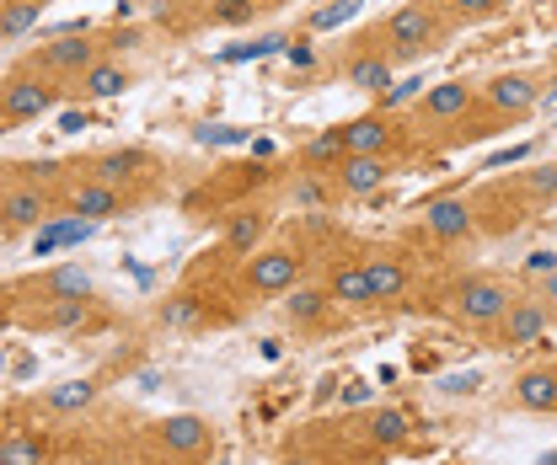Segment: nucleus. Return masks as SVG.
<instances>
[{
    "label": "nucleus",
    "mask_w": 557,
    "mask_h": 465,
    "mask_svg": "<svg viewBox=\"0 0 557 465\" xmlns=\"http://www.w3.org/2000/svg\"><path fill=\"white\" fill-rule=\"evenodd\" d=\"M434 305L445 311V322H450V327L487 337L498 322H504V311L515 305V284H509V278H498V273L472 267V273H456V278L434 294Z\"/></svg>",
    "instance_id": "f257e3e1"
},
{
    "label": "nucleus",
    "mask_w": 557,
    "mask_h": 465,
    "mask_svg": "<svg viewBox=\"0 0 557 465\" xmlns=\"http://www.w3.org/2000/svg\"><path fill=\"white\" fill-rule=\"evenodd\" d=\"M135 38H139L135 27H124V33H97V27L75 22V27H60L49 43H38V49L27 54V65L54 75V80H65V86H75L97 60H108L113 49H129Z\"/></svg>",
    "instance_id": "f03ea898"
},
{
    "label": "nucleus",
    "mask_w": 557,
    "mask_h": 465,
    "mask_svg": "<svg viewBox=\"0 0 557 465\" xmlns=\"http://www.w3.org/2000/svg\"><path fill=\"white\" fill-rule=\"evenodd\" d=\"M450 33H456V27H450V16H445L434 0H403V5L381 22V43H386V54L403 70L418 65V60H429V54H440Z\"/></svg>",
    "instance_id": "7ed1b4c3"
},
{
    "label": "nucleus",
    "mask_w": 557,
    "mask_h": 465,
    "mask_svg": "<svg viewBox=\"0 0 557 465\" xmlns=\"http://www.w3.org/2000/svg\"><path fill=\"white\" fill-rule=\"evenodd\" d=\"M60 199H65V188H49L44 177H33V172H22L11 161L5 166V193H0V230H5V241H22L27 230L49 225Z\"/></svg>",
    "instance_id": "20e7f679"
},
{
    "label": "nucleus",
    "mask_w": 557,
    "mask_h": 465,
    "mask_svg": "<svg viewBox=\"0 0 557 465\" xmlns=\"http://www.w3.org/2000/svg\"><path fill=\"white\" fill-rule=\"evenodd\" d=\"M214 444H220V433L199 412H166L145 428V450L161 465H205L214 455Z\"/></svg>",
    "instance_id": "39448f33"
},
{
    "label": "nucleus",
    "mask_w": 557,
    "mask_h": 465,
    "mask_svg": "<svg viewBox=\"0 0 557 465\" xmlns=\"http://www.w3.org/2000/svg\"><path fill=\"white\" fill-rule=\"evenodd\" d=\"M65 97H70L65 80H54V75H44V70H33L22 60V65H11L5 86H0V124H5V134L22 129V124H38V118H49Z\"/></svg>",
    "instance_id": "423d86ee"
},
{
    "label": "nucleus",
    "mask_w": 557,
    "mask_h": 465,
    "mask_svg": "<svg viewBox=\"0 0 557 465\" xmlns=\"http://www.w3.org/2000/svg\"><path fill=\"white\" fill-rule=\"evenodd\" d=\"M472 214H478V236L504 241V236H515V230H525L536 219V203L520 193L515 177H493V183H483L472 193Z\"/></svg>",
    "instance_id": "0eeeda50"
},
{
    "label": "nucleus",
    "mask_w": 557,
    "mask_h": 465,
    "mask_svg": "<svg viewBox=\"0 0 557 465\" xmlns=\"http://www.w3.org/2000/svg\"><path fill=\"white\" fill-rule=\"evenodd\" d=\"M397 60L386 54V43H381V22L370 27V33H359L354 43L344 49V60H338V75H344V86L354 91H364V97H386L392 86H397Z\"/></svg>",
    "instance_id": "6e6552de"
},
{
    "label": "nucleus",
    "mask_w": 557,
    "mask_h": 465,
    "mask_svg": "<svg viewBox=\"0 0 557 465\" xmlns=\"http://www.w3.org/2000/svg\"><path fill=\"white\" fill-rule=\"evenodd\" d=\"M344 139H348V155H392V161H403L408 150H418L413 124H403V118L386 113V108H370V113L348 118Z\"/></svg>",
    "instance_id": "1a4fd4ad"
},
{
    "label": "nucleus",
    "mask_w": 557,
    "mask_h": 465,
    "mask_svg": "<svg viewBox=\"0 0 557 465\" xmlns=\"http://www.w3.org/2000/svg\"><path fill=\"white\" fill-rule=\"evenodd\" d=\"M306 278V252L300 247H263L242 263V289L258 300H284Z\"/></svg>",
    "instance_id": "9d476101"
},
{
    "label": "nucleus",
    "mask_w": 557,
    "mask_h": 465,
    "mask_svg": "<svg viewBox=\"0 0 557 465\" xmlns=\"http://www.w3.org/2000/svg\"><path fill=\"white\" fill-rule=\"evenodd\" d=\"M418 236L434 247H461L478 241V214H472V193H434L418 203Z\"/></svg>",
    "instance_id": "9b49d317"
},
{
    "label": "nucleus",
    "mask_w": 557,
    "mask_h": 465,
    "mask_svg": "<svg viewBox=\"0 0 557 465\" xmlns=\"http://www.w3.org/2000/svg\"><path fill=\"white\" fill-rule=\"evenodd\" d=\"M478 97H483L478 80H440V86H429L413 102V118H408V124L418 129V139H429V134L450 129L456 118H467V113L478 108Z\"/></svg>",
    "instance_id": "f8f14e48"
},
{
    "label": "nucleus",
    "mask_w": 557,
    "mask_h": 465,
    "mask_svg": "<svg viewBox=\"0 0 557 465\" xmlns=\"http://www.w3.org/2000/svg\"><path fill=\"white\" fill-rule=\"evenodd\" d=\"M542 86H547V75H536V70H498L483 80V108L504 113L509 124H525L542 113Z\"/></svg>",
    "instance_id": "ddd939ff"
},
{
    "label": "nucleus",
    "mask_w": 557,
    "mask_h": 465,
    "mask_svg": "<svg viewBox=\"0 0 557 465\" xmlns=\"http://www.w3.org/2000/svg\"><path fill=\"white\" fill-rule=\"evenodd\" d=\"M553 327H557V305L553 300H542V294H515V305L504 311V322L487 332V348L515 353V348H531L536 337H547Z\"/></svg>",
    "instance_id": "4468645a"
},
{
    "label": "nucleus",
    "mask_w": 557,
    "mask_h": 465,
    "mask_svg": "<svg viewBox=\"0 0 557 465\" xmlns=\"http://www.w3.org/2000/svg\"><path fill=\"white\" fill-rule=\"evenodd\" d=\"M139 203L135 188H119V183H102V177H70L65 199L60 209L75 214V219H91V225H102V219H119V214H129Z\"/></svg>",
    "instance_id": "2eb2a0df"
},
{
    "label": "nucleus",
    "mask_w": 557,
    "mask_h": 465,
    "mask_svg": "<svg viewBox=\"0 0 557 465\" xmlns=\"http://www.w3.org/2000/svg\"><path fill=\"white\" fill-rule=\"evenodd\" d=\"M269 230H274V209L269 203H242V209H231L220 219V252L247 263L252 252L269 247Z\"/></svg>",
    "instance_id": "dca6fc26"
},
{
    "label": "nucleus",
    "mask_w": 557,
    "mask_h": 465,
    "mask_svg": "<svg viewBox=\"0 0 557 465\" xmlns=\"http://www.w3.org/2000/svg\"><path fill=\"white\" fill-rule=\"evenodd\" d=\"M75 172H81V177L119 183V188H135V183H145V177L161 172V161H156L150 150H139V144H119V150H97V155L75 161Z\"/></svg>",
    "instance_id": "f3484780"
},
{
    "label": "nucleus",
    "mask_w": 557,
    "mask_h": 465,
    "mask_svg": "<svg viewBox=\"0 0 557 465\" xmlns=\"http://www.w3.org/2000/svg\"><path fill=\"white\" fill-rule=\"evenodd\" d=\"M392 177H397V161H392V155H344V161L327 172L333 199H370V193H381Z\"/></svg>",
    "instance_id": "a211bd4d"
},
{
    "label": "nucleus",
    "mask_w": 557,
    "mask_h": 465,
    "mask_svg": "<svg viewBox=\"0 0 557 465\" xmlns=\"http://www.w3.org/2000/svg\"><path fill=\"white\" fill-rule=\"evenodd\" d=\"M333 316H344V311H338V300H333V289H327L322 278H300V284L284 294V322H289L295 332H327Z\"/></svg>",
    "instance_id": "6ab92c4d"
},
{
    "label": "nucleus",
    "mask_w": 557,
    "mask_h": 465,
    "mask_svg": "<svg viewBox=\"0 0 557 465\" xmlns=\"http://www.w3.org/2000/svg\"><path fill=\"white\" fill-rule=\"evenodd\" d=\"M322 284L333 289V300H338L344 316L381 311V300H375V289H370V278H364V257H333V263L322 267Z\"/></svg>",
    "instance_id": "aec40b11"
},
{
    "label": "nucleus",
    "mask_w": 557,
    "mask_h": 465,
    "mask_svg": "<svg viewBox=\"0 0 557 465\" xmlns=\"http://www.w3.org/2000/svg\"><path fill=\"white\" fill-rule=\"evenodd\" d=\"M364 278H370V289H375L381 305H397L413 289V263H408L403 247H370L364 252Z\"/></svg>",
    "instance_id": "412c9836"
},
{
    "label": "nucleus",
    "mask_w": 557,
    "mask_h": 465,
    "mask_svg": "<svg viewBox=\"0 0 557 465\" xmlns=\"http://www.w3.org/2000/svg\"><path fill=\"white\" fill-rule=\"evenodd\" d=\"M91 267L81 263H54L33 273L27 284H11V294H33V300H91Z\"/></svg>",
    "instance_id": "4be33fe9"
},
{
    "label": "nucleus",
    "mask_w": 557,
    "mask_h": 465,
    "mask_svg": "<svg viewBox=\"0 0 557 465\" xmlns=\"http://www.w3.org/2000/svg\"><path fill=\"white\" fill-rule=\"evenodd\" d=\"M515 124L504 118V113H493V108H483V97H478V108L467 113V118H456L450 129L429 134L423 144L429 150H467V144H487V139H498V134H509Z\"/></svg>",
    "instance_id": "5701e85b"
},
{
    "label": "nucleus",
    "mask_w": 557,
    "mask_h": 465,
    "mask_svg": "<svg viewBox=\"0 0 557 465\" xmlns=\"http://www.w3.org/2000/svg\"><path fill=\"white\" fill-rule=\"evenodd\" d=\"M509 397H515L520 412L557 417V364H525V369L509 380Z\"/></svg>",
    "instance_id": "b1692460"
},
{
    "label": "nucleus",
    "mask_w": 557,
    "mask_h": 465,
    "mask_svg": "<svg viewBox=\"0 0 557 465\" xmlns=\"http://www.w3.org/2000/svg\"><path fill=\"white\" fill-rule=\"evenodd\" d=\"M86 311H91V300H33V311H16L5 322L27 327V332H70L86 322Z\"/></svg>",
    "instance_id": "393cba45"
},
{
    "label": "nucleus",
    "mask_w": 557,
    "mask_h": 465,
    "mask_svg": "<svg viewBox=\"0 0 557 465\" xmlns=\"http://www.w3.org/2000/svg\"><path fill=\"white\" fill-rule=\"evenodd\" d=\"M359 439H364L370 450H381V455H397V450H408L413 423H408L403 406H375V412L359 423Z\"/></svg>",
    "instance_id": "a878e982"
},
{
    "label": "nucleus",
    "mask_w": 557,
    "mask_h": 465,
    "mask_svg": "<svg viewBox=\"0 0 557 465\" xmlns=\"http://www.w3.org/2000/svg\"><path fill=\"white\" fill-rule=\"evenodd\" d=\"M129 86H135V70L119 65V60L108 54V60H97V65L70 86V97H81V102H113V97H124Z\"/></svg>",
    "instance_id": "bb28decb"
},
{
    "label": "nucleus",
    "mask_w": 557,
    "mask_h": 465,
    "mask_svg": "<svg viewBox=\"0 0 557 465\" xmlns=\"http://www.w3.org/2000/svg\"><path fill=\"white\" fill-rule=\"evenodd\" d=\"M102 397V386L86 375V380H65V386H49V391H38V412L44 417H54V423H70V417H81V412H91Z\"/></svg>",
    "instance_id": "cd10ccee"
},
{
    "label": "nucleus",
    "mask_w": 557,
    "mask_h": 465,
    "mask_svg": "<svg viewBox=\"0 0 557 465\" xmlns=\"http://www.w3.org/2000/svg\"><path fill=\"white\" fill-rule=\"evenodd\" d=\"M54 461V439L44 428H5L0 433V465H49Z\"/></svg>",
    "instance_id": "c85d7f7f"
},
{
    "label": "nucleus",
    "mask_w": 557,
    "mask_h": 465,
    "mask_svg": "<svg viewBox=\"0 0 557 465\" xmlns=\"http://www.w3.org/2000/svg\"><path fill=\"white\" fill-rule=\"evenodd\" d=\"M344 155H348L344 124H333V129L311 134V139L300 144V166H306V172H322V177H327V172H333V166H338Z\"/></svg>",
    "instance_id": "c756f323"
},
{
    "label": "nucleus",
    "mask_w": 557,
    "mask_h": 465,
    "mask_svg": "<svg viewBox=\"0 0 557 465\" xmlns=\"http://www.w3.org/2000/svg\"><path fill=\"white\" fill-rule=\"evenodd\" d=\"M445 16H450V27H487V22H498L515 0H434Z\"/></svg>",
    "instance_id": "7c9ffc66"
},
{
    "label": "nucleus",
    "mask_w": 557,
    "mask_h": 465,
    "mask_svg": "<svg viewBox=\"0 0 557 465\" xmlns=\"http://www.w3.org/2000/svg\"><path fill=\"white\" fill-rule=\"evenodd\" d=\"M515 183H520V193L536 203V214L542 209H553L557 203V161H531L525 172H515Z\"/></svg>",
    "instance_id": "2f4dec72"
},
{
    "label": "nucleus",
    "mask_w": 557,
    "mask_h": 465,
    "mask_svg": "<svg viewBox=\"0 0 557 465\" xmlns=\"http://www.w3.org/2000/svg\"><path fill=\"white\" fill-rule=\"evenodd\" d=\"M209 27H247L252 16H258V5L252 0H209Z\"/></svg>",
    "instance_id": "473e14b6"
},
{
    "label": "nucleus",
    "mask_w": 557,
    "mask_h": 465,
    "mask_svg": "<svg viewBox=\"0 0 557 465\" xmlns=\"http://www.w3.org/2000/svg\"><path fill=\"white\" fill-rule=\"evenodd\" d=\"M44 11H49V5H0V33L16 43L22 33H33V27H38V16H44Z\"/></svg>",
    "instance_id": "72a5a7b5"
},
{
    "label": "nucleus",
    "mask_w": 557,
    "mask_h": 465,
    "mask_svg": "<svg viewBox=\"0 0 557 465\" xmlns=\"http://www.w3.org/2000/svg\"><path fill=\"white\" fill-rule=\"evenodd\" d=\"M156 316H161V327H199V300L194 294H172Z\"/></svg>",
    "instance_id": "f704fd0d"
},
{
    "label": "nucleus",
    "mask_w": 557,
    "mask_h": 465,
    "mask_svg": "<svg viewBox=\"0 0 557 465\" xmlns=\"http://www.w3.org/2000/svg\"><path fill=\"white\" fill-rule=\"evenodd\" d=\"M359 5H364V0H333V5H322V11H317V16L306 22V27H311V33H327V27H338V22H348V16H354Z\"/></svg>",
    "instance_id": "c9c22d12"
},
{
    "label": "nucleus",
    "mask_w": 557,
    "mask_h": 465,
    "mask_svg": "<svg viewBox=\"0 0 557 465\" xmlns=\"http://www.w3.org/2000/svg\"><path fill=\"white\" fill-rule=\"evenodd\" d=\"M536 155V144H515V150H498L493 161H487L483 172H504V166H520V161H531Z\"/></svg>",
    "instance_id": "e433bc0d"
},
{
    "label": "nucleus",
    "mask_w": 557,
    "mask_h": 465,
    "mask_svg": "<svg viewBox=\"0 0 557 465\" xmlns=\"http://www.w3.org/2000/svg\"><path fill=\"white\" fill-rule=\"evenodd\" d=\"M413 97H418V86H413V80H397V86H392L386 97H375V108H386V113H397V108H403V102H413Z\"/></svg>",
    "instance_id": "4c0bfd02"
},
{
    "label": "nucleus",
    "mask_w": 557,
    "mask_h": 465,
    "mask_svg": "<svg viewBox=\"0 0 557 465\" xmlns=\"http://www.w3.org/2000/svg\"><path fill=\"white\" fill-rule=\"evenodd\" d=\"M520 273H525V278H536V284H542V278H547V273H557V252H547V247H542V252H531V263L520 267Z\"/></svg>",
    "instance_id": "58836bf2"
},
{
    "label": "nucleus",
    "mask_w": 557,
    "mask_h": 465,
    "mask_svg": "<svg viewBox=\"0 0 557 465\" xmlns=\"http://www.w3.org/2000/svg\"><path fill=\"white\" fill-rule=\"evenodd\" d=\"M91 465H161L156 455H135V450H108V455H97Z\"/></svg>",
    "instance_id": "ea45409f"
},
{
    "label": "nucleus",
    "mask_w": 557,
    "mask_h": 465,
    "mask_svg": "<svg viewBox=\"0 0 557 465\" xmlns=\"http://www.w3.org/2000/svg\"><path fill=\"white\" fill-rule=\"evenodd\" d=\"M278 465H338V461L333 455H317V450H284Z\"/></svg>",
    "instance_id": "a19ab883"
},
{
    "label": "nucleus",
    "mask_w": 557,
    "mask_h": 465,
    "mask_svg": "<svg viewBox=\"0 0 557 465\" xmlns=\"http://www.w3.org/2000/svg\"><path fill=\"white\" fill-rule=\"evenodd\" d=\"M478 386H483V380H478V375H450V380H445V391H450V397H461V391H467V397H472V391H478Z\"/></svg>",
    "instance_id": "79ce46f5"
},
{
    "label": "nucleus",
    "mask_w": 557,
    "mask_h": 465,
    "mask_svg": "<svg viewBox=\"0 0 557 465\" xmlns=\"http://www.w3.org/2000/svg\"><path fill=\"white\" fill-rule=\"evenodd\" d=\"M536 294H542V300H553V305H557V273H547V278L536 284Z\"/></svg>",
    "instance_id": "37998d69"
},
{
    "label": "nucleus",
    "mask_w": 557,
    "mask_h": 465,
    "mask_svg": "<svg viewBox=\"0 0 557 465\" xmlns=\"http://www.w3.org/2000/svg\"><path fill=\"white\" fill-rule=\"evenodd\" d=\"M0 5H54V0H0Z\"/></svg>",
    "instance_id": "c03bdc74"
},
{
    "label": "nucleus",
    "mask_w": 557,
    "mask_h": 465,
    "mask_svg": "<svg viewBox=\"0 0 557 465\" xmlns=\"http://www.w3.org/2000/svg\"><path fill=\"white\" fill-rule=\"evenodd\" d=\"M252 5H258V11H274V5H284V0H252Z\"/></svg>",
    "instance_id": "a18cd8bd"
},
{
    "label": "nucleus",
    "mask_w": 557,
    "mask_h": 465,
    "mask_svg": "<svg viewBox=\"0 0 557 465\" xmlns=\"http://www.w3.org/2000/svg\"><path fill=\"white\" fill-rule=\"evenodd\" d=\"M49 465H81V461H70V455H54V461H49Z\"/></svg>",
    "instance_id": "49530a36"
}]
</instances>
